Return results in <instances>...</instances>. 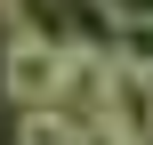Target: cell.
<instances>
[{"label":"cell","mask_w":153,"mask_h":145,"mask_svg":"<svg viewBox=\"0 0 153 145\" xmlns=\"http://www.w3.org/2000/svg\"><path fill=\"white\" fill-rule=\"evenodd\" d=\"M0 97L8 105H56L65 97V48L40 32V24H8V40H0Z\"/></svg>","instance_id":"1"},{"label":"cell","mask_w":153,"mask_h":145,"mask_svg":"<svg viewBox=\"0 0 153 145\" xmlns=\"http://www.w3.org/2000/svg\"><path fill=\"white\" fill-rule=\"evenodd\" d=\"M16 145H73L65 105H16Z\"/></svg>","instance_id":"2"},{"label":"cell","mask_w":153,"mask_h":145,"mask_svg":"<svg viewBox=\"0 0 153 145\" xmlns=\"http://www.w3.org/2000/svg\"><path fill=\"white\" fill-rule=\"evenodd\" d=\"M113 8V24H153V0H105Z\"/></svg>","instance_id":"3"},{"label":"cell","mask_w":153,"mask_h":145,"mask_svg":"<svg viewBox=\"0 0 153 145\" xmlns=\"http://www.w3.org/2000/svg\"><path fill=\"white\" fill-rule=\"evenodd\" d=\"M0 145H16V105L0 97Z\"/></svg>","instance_id":"4"}]
</instances>
